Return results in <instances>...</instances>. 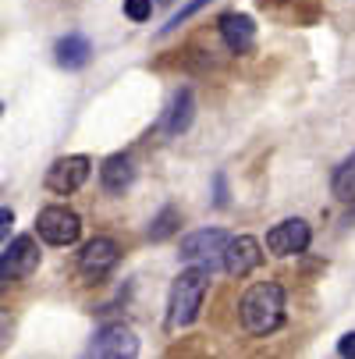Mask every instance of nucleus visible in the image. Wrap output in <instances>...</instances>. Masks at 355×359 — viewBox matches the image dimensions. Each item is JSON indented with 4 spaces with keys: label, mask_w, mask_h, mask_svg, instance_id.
Returning <instances> with one entry per match:
<instances>
[{
    "label": "nucleus",
    "mask_w": 355,
    "mask_h": 359,
    "mask_svg": "<svg viewBox=\"0 0 355 359\" xmlns=\"http://www.w3.org/2000/svg\"><path fill=\"white\" fill-rule=\"evenodd\" d=\"M118 260H121V245H118L114 238H107V235H99V238H92V242L82 249L78 271H82V278L96 281V278L111 274V271L118 267Z\"/></svg>",
    "instance_id": "nucleus-10"
},
{
    "label": "nucleus",
    "mask_w": 355,
    "mask_h": 359,
    "mask_svg": "<svg viewBox=\"0 0 355 359\" xmlns=\"http://www.w3.org/2000/svg\"><path fill=\"white\" fill-rule=\"evenodd\" d=\"M157 4H174V0H157Z\"/></svg>",
    "instance_id": "nucleus-23"
},
{
    "label": "nucleus",
    "mask_w": 355,
    "mask_h": 359,
    "mask_svg": "<svg viewBox=\"0 0 355 359\" xmlns=\"http://www.w3.org/2000/svg\"><path fill=\"white\" fill-rule=\"evenodd\" d=\"M221 264H224V271H228L231 278L252 274V271L263 264V245H260V238H252V235H235V238H228V245H224V252H221Z\"/></svg>",
    "instance_id": "nucleus-6"
},
{
    "label": "nucleus",
    "mask_w": 355,
    "mask_h": 359,
    "mask_svg": "<svg viewBox=\"0 0 355 359\" xmlns=\"http://www.w3.org/2000/svg\"><path fill=\"white\" fill-rule=\"evenodd\" d=\"M238 310H242V324L249 334H274L281 324H284V288L277 281H260V285H252L242 302H238Z\"/></svg>",
    "instance_id": "nucleus-1"
},
{
    "label": "nucleus",
    "mask_w": 355,
    "mask_h": 359,
    "mask_svg": "<svg viewBox=\"0 0 355 359\" xmlns=\"http://www.w3.org/2000/svg\"><path fill=\"white\" fill-rule=\"evenodd\" d=\"M330 192H334V199H341V203H355V153L334 168Z\"/></svg>",
    "instance_id": "nucleus-15"
},
{
    "label": "nucleus",
    "mask_w": 355,
    "mask_h": 359,
    "mask_svg": "<svg viewBox=\"0 0 355 359\" xmlns=\"http://www.w3.org/2000/svg\"><path fill=\"white\" fill-rule=\"evenodd\" d=\"M89 171H92V161L82 157V153H75V157H61V161H54V168L46 171V189L57 192V196H71V192H78L85 185Z\"/></svg>",
    "instance_id": "nucleus-8"
},
{
    "label": "nucleus",
    "mask_w": 355,
    "mask_h": 359,
    "mask_svg": "<svg viewBox=\"0 0 355 359\" xmlns=\"http://www.w3.org/2000/svg\"><path fill=\"white\" fill-rule=\"evenodd\" d=\"M11 334H15V317H11V310L0 306V348L11 341Z\"/></svg>",
    "instance_id": "nucleus-19"
},
{
    "label": "nucleus",
    "mask_w": 355,
    "mask_h": 359,
    "mask_svg": "<svg viewBox=\"0 0 355 359\" xmlns=\"http://www.w3.org/2000/svg\"><path fill=\"white\" fill-rule=\"evenodd\" d=\"M337 355H344V359H355V331H351V334H344V338L337 341Z\"/></svg>",
    "instance_id": "nucleus-21"
},
{
    "label": "nucleus",
    "mask_w": 355,
    "mask_h": 359,
    "mask_svg": "<svg viewBox=\"0 0 355 359\" xmlns=\"http://www.w3.org/2000/svg\"><path fill=\"white\" fill-rule=\"evenodd\" d=\"M178 228H181V210H178V207H164V210L153 217V224H149V238L164 242V238H171Z\"/></svg>",
    "instance_id": "nucleus-16"
},
{
    "label": "nucleus",
    "mask_w": 355,
    "mask_h": 359,
    "mask_svg": "<svg viewBox=\"0 0 355 359\" xmlns=\"http://www.w3.org/2000/svg\"><path fill=\"white\" fill-rule=\"evenodd\" d=\"M11 224H15V210L0 207V242H4V238L11 235Z\"/></svg>",
    "instance_id": "nucleus-20"
},
{
    "label": "nucleus",
    "mask_w": 355,
    "mask_h": 359,
    "mask_svg": "<svg viewBox=\"0 0 355 359\" xmlns=\"http://www.w3.org/2000/svg\"><path fill=\"white\" fill-rule=\"evenodd\" d=\"M207 4H210V0H192V4H185V8L178 11V15H171V22L164 25V32H171V29H178V25H185V22H188V18L195 15V11H202V8H207Z\"/></svg>",
    "instance_id": "nucleus-17"
},
{
    "label": "nucleus",
    "mask_w": 355,
    "mask_h": 359,
    "mask_svg": "<svg viewBox=\"0 0 355 359\" xmlns=\"http://www.w3.org/2000/svg\"><path fill=\"white\" fill-rule=\"evenodd\" d=\"M217 196H214V203H217V207H228V185H224V175H217Z\"/></svg>",
    "instance_id": "nucleus-22"
},
{
    "label": "nucleus",
    "mask_w": 355,
    "mask_h": 359,
    "mask_svg": "<svg viewBox=\"0 0 355 359\" xmlns=\"http://www.w3.org/2000/svg\"><path fill=\"white\" fill-rule=\"evenodd\" d=\"M228 231H221V228H202V231H192V235H185L181 238V260H188V264H199V267H214L217 260H221V252H224V245H228Z\"/></svg>",
    "instance_id": "nucleus-5"
},
{
    "label": "nucleus",
    "mask_w": 355,
    "mask_h": 359,
    "mask_svg": "<svg viewBox=\"0 0 355 359\" xmlns=\"http://www.w3.org/2000/svg\"><path fill=\"white\" fill-rule=\"evenodd\" d=\"M89 352L104 355V359H132V355H139V338L128 324H104L96 331Z\"/></svg>",
    "instance_id": "nucleus-7"
},
{
    "label": "nucleus",
    "mask_w": 355,
    "mask_h": 359,
    "mask_svg": "<svg viewBox=\"0 0 355 359\" xmlns=\"http://www.w3.org/2000/svg\"><path fill=\"white\" fill-rule=\"evenodd\" d=\"M39 267V245L32 235H18L4 252H0V285L8 281H22Z\"/></svg>",
    "instance_id": "nucleus-4"
},
{
    "label": "nucleus",
    "mask_w": 355,
    "mask_h": 359,
    "mask_svg": "<svg viewBox=\"0 0 355 359\" xmlns=\"http://www.w3.org/2000/svg\"><path fill=\"white\" fill-rule=\"evenodd\" d=\"M54 57H57V65H61V68L78 72V68H85V65L92 61V43H89L85 36H78V32H68L64 39H57Z\"/></svg>",
    "instance_id": "nucleus-12"
},
{
    "label": "nucleus",
    "mask_w": 355,
    "mask_h": 359,
    "mask_svg": "<svg viewBox=\"0 0 355 359\" xmlns=\"http://www.w3.org/2000/svg\"><path fill=\"white\" fill-rule=\"evenodd\" d=\"M217 29H221V39H224V46L231 50V54H249L252 43H256V22H252L249 15H235V11L221 15Z\"/></svg>",
    "instance_id": "nucleus-11"
},
{
    "label": "nucleus",
    "mask_w": 355,
    "mask_h": 359,
    "mask_svg": "<svg viewBox=\"0 0 355 359\" xmlns=\"http://www.w3.org/2000/svg\"><path fill=\"white\" fill-rule=\"evenodd\" d=\"M309 242H313V231L302 217H288L267 231V249L274 256H298L309 249Z\"/></svg>",
    "instance_id": "nucleus-9"
},
{
    "label": "nucleus",
    "mask_w": 355,
    "mask_h": 359,
    "mask_svg": "<svg viewBox=\"0 0 355 359\" xmlns=\"http://www.w3.org/2000/svg\"><path fill=\"white\" fill-rule=\"evenodd\" d=\"M192 118H195V96H192V89H178L174 100H171V107H167V114H164V135L188 132Z\"/></svg>",
    "instance_id": "nucleus-13"
},
{
    "label": "nucleus",
    "mask_w": 355,
    "mask_h": 359,
    "mask_svg": "<svg viewBox=\"0 0 355 359\" xmlns=\"http://www.w3.org/2000/svg\"><path fill=\"white\" fill-rule=\"evenodd\" d=\"M125 15L132 22H146L149 15H153V0H125Z\"/></svg>",
    "instance_id": "nucleus-18"
},
{
    "label": "nucleus",
    "mask_w": 355,
    "mask_h": 359,
    "mask_svg": "<svg viewBox=\"0 0 355 359\" xmlns=\"http://www.w3.org/2000/svg\"><path fill=\"white\" fill-rule=\"evenodd\" d=\"M132 178H135V168L125 153H114V157H107L104 168H99V182H104L107 192H125L132 185Z\"/></svg>",
    "instance_id": "nucleus-14"
},
{
    "label": "nucleus",
    "mask_w": 355,
    "mask_h": 359,
    "mask_svg": "<svg viewBox=\"0 0 355 359\" xmlns=\"http://www.w3.org/2000/svg\"><path fill=\"white\" fill-rule=\"evenodd\" d=\"M210 292V271L207 267H192V271H181L178 281L171 285V302H167V327L171 331H181L188 327L199 310H202V299Z\"/></svg>",
    "instance_id": "nucleus-2"
},
{
    "label": "nucleus",
    "mask_w": 355,
    "mask_h": 359,
    "mask_svg": "<svg viewBox=\"0 0 355 359\" xmlns=\"http://www.w3.org/2000/svg\"><path fill=\"white\" fill-rule=\"evenodd\" d=\"M36 231L50 245H75L82 235V217L68 207H43L36 214Z\"/></svg>",
    "instance_id": "nucleus-3"
}]
</instances>
